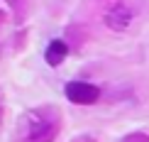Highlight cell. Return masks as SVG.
<instances>
[{
	"mask_svg": "<svg viewBox=\"0 0 149 142\" xmlns=\"http://www.w3.org/2000/svg\"><path fill=\"white\" fill-rule=\"evenodd\" d=\"M64 93L76 106H91V103H95L100 98V88L93 86V83H86V81H69Z\"/></svg>",
	"mask_w": 149,
	"mask_h": 142,
	"instance_id": "cell-1",
	"label": "cell"
},
{
	"mask_svg": "<svg viewBox=\"0 0 149 142\" xmlns=\"http://www.w3.org/2000/svg\"><path fill=\"white\" fill-rule=\"evenodd\" d=\"M130 22H132V10L125 8V5H115V8L105 15V24H108L110 29H115V32L127 29Z\"/></svg>",
	"mask_w": 149,
	"mask_h": 142,
	"instance_id": "cell-2",
	"label": "cell"
},
{
	"mask_svg": "<svg viewBox=\"0 0 149 142\" xmlns=\"http://www.w3.org/2000/svg\"><path fill=\"white\" fill-rule=\"evenodd\" d=\"M66 54H69V47H66L61 39H52L49 47H47V52H44V59H47L49 66H59L61 61L66 59Z\"/></svg>",
	"mask_w": 149,
	"mask_h": 142,
	"instance_id": "cell-3",
	"label": "cell"
}]
</instances>
